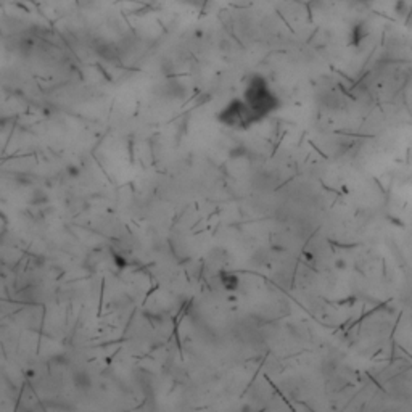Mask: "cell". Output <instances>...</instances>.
<instances>
[{"mask_svg":"<svg viewBox=\"0 0 412 412\" xmlns=\"http://www.w3.org/2000/svg\"><path fill=\"white\" fill-rule=\"evenodd\" d=\"M221 282L222 285L229 288V290H235L238 287V277L235 274H232V272H224L221 276Z\"/></svg>","mask_w":412,"mask_h":412,"instance_id":"4","label":"cell"},{"mask_svg":"<svg viewBox=\"0 0 412 412\" xmlns=\"http://www.w3.org/2000/svg\"><path fill=\"white\" fill-rule=\"evenodd\" d=\"M218 121L222 126L235 130H248L258 124L242 97H235L227 101L218 113Z\"/></svg>","mask_w":412,"mask_h":412,"instance_id":"2","label":"cell"},{"mask_svg":"<svg viewBox=\"0 0 412 412\" xmlns=\"http://www.w3.org/2000/svg\"><path fill=\"white\" fill-rule=\"evenodd\" d=\"M353 2H356V4H369V2H372V0H353Z\"/></svg>","mask_w":412,"mask_h":412,"instance_id":"5","label":"cell"},{"mask_svg":"<svg viewBox=\"0 0 412 412\" xmlns=\"http://www.w3.org/2000/svg\"><path fill=\"white\" fill-rule=\"evenodd\" d=\"M74 385H76L78 388H89V387L92 385L89 373H87V372H84V370L74 373Z\"/></svg>","mask_w":412,"mask_h":412,"instance_id":"3","label":"cell"},{"mask_svg":"<svg viewBox=\"0 0 412 412\" xmlns=\"http://www.w3.org/2000/svg\"><path fill=\"white\" fill-rule=\"evenodd\" d=\"M242 100L247 103L256 123H261L282 107V100L263 74H251L242 92Z\"/></svg>","mask_w":412,"mask_h":412,"instance_id":"1","label":"cell"}]
</instances>
